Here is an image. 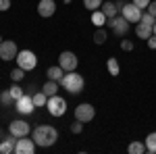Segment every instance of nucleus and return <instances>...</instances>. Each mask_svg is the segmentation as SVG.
Returning a JSON list of instances; mask_svg holds the SVG:
<instances>
[{"instance_id": "1", "label": "nucleus", "mask_w": 156, "mask_h": 154, "mask_svg": "<svg viewBox=\"0 0 156 154\" xmlns=\"http://www.w3.org/2000/svg\"><path fill=\"white\" fill-rule=\"evenodd\" d=\"M31 138H34V142H36L37 146L48 148L52 144H56L58 131H56V127H52V125H37L36 129L31 131Z\"/></svg>"}, {"instance_id": "2", "label": "nucleus", "mask_w": 156, "mask_h": 154, "mask_svg": "<svg viewBox=\"0 0 156 154\" xmlns=\"http://www.w3.org/2000/svg\"><path fill=\"white\" fill-rule=\"evenodd\" d=\"M60 85H62V90H67L69 94H79L81 90H83V77L79 75V73H75V71H69V73H65V77L60 79Z\"/></svg>"}, {"instance_id": "3", "label": "nucleus", "mask_w": 156, "mask_h": 154, "mask_svg": "<svg viewBox=\"0 0 156 154\" xmlns=\"http://www.w3.org/2000/svg\"><path fill=\"white\" fill-rule=\"evenodd\" d=\"M46 108H48V113L52 117H62L65 113H67V100L62 98V96H50L48 102H46Z\"/></svg>"}, {"instance_id": "4", "label": "nucleus", "mask_w": 156, "mask_h": 154, "mask_svg": "<svg viewBox=\"0 0 156 154\" xmlns=\"http://www.w3.org/2000/svg\"><path fill=\"white\" fill-rule=\"evenodd\" d=\"M106 27H110L117 36H127L129 34V29H131V25H129V21L123 17V15H117V17H110V19H106Z\"/></svg>"}, {"instance_id": "5", "label": "nucleus", "mask_w": 156, "mask_h": 154, "mask_svg": "<svg viewBox=\"0 0 156 154\" xmlns=\"http://www.w3.org/2000/svg\"><path fill=\"white\" fill-rule=\"evenodd\" d=\"M15 60H17V67H21V69H25V71L36 69V65H37V56L31 52V50H21Z\"/></svg>"}, {"instance_id": "6", "label": "nucleus", "mask_w": 156, "mask_h": 154, "mask_svg": "<svg viewBox=\"0 0 156 154\" xmlns=\"http://www.w3.org/2000/svg\"><path fill=\"white\" fill-rule=\"evenodd\" d=\"M58 65L65 69V71H75L77 69V65H79V59H77V54L71 52V50H65V52H60L58 56Z\"/></svg>"}, {"instance_id": "7", "label": "nucleus", "mask_w": 156, "mask_h": 154, "mask_svg": "<svg viewBox=\"0 0 156 154\" xmlns=\"http://www.w3.org/2000/svg\"><path fill=\"white\" fill-rule=\"evenodd\" d=\"M17 54H19L17 44H15L12 40H2V44H0V59L9 63V60H15V59H17Z\"/></svg>"}, {"instance_id": "8", "label": "nucleus", "mask_w": 156, "mask_h": 154, "mask_svg": "<svg viewBox=\"0 0 156 154\" xmlns=\"http://www.w3.org/2000/svg\"><path fill=\"white\" fill-rule=\"evenodd\" d=\"M94 117H96V108L92 104H87V102H83V104H79L75 108V119L81 121V123H90Z\"/></svg>"}, {"instance_id": "9", "label": "nucleus", "mask_w": 156, "mask_h": 154, "mask_svg": "<svg viewBox=\"0 0 156 154\" xmlns=\"http://www.w3.org/2000/svg\"><path fill=\"white\" fill-rule=\"evenodd\" d=\"M121 15H123L129 23H140V19H142V9H140V6H135L133 2H129V4H123Z\"/></svg>"}, {"instance_id": "10", "label": "nucleus", "mask_w": 156, "mask_h": 154, "mask_svg": "<svg viewBox=\"0 0 156 154\" xmlns=\"http://www.w3.org/2000/svg\"><path fill=\"white\" fill-rule=\"evenodd\" d=\"M36 146H37V144L34 142V138L23 135V138H19V140H17L15 152H17V154H34V152H36Z\"/></svg>"}, {"instance_id": "11", "label": "nucleus", "mask_w": 156, "mask_h": 154, "mask_svg": "<svg viewBox=\"0 0 156 154\" xmlns=\"http://www.w3.org/2000/svg\"><path fill=\"white\" fill-rule=\"evenodd\" d=\"M15 108H17V113H21V115H31V113L36 110V104H34L31 96L23 94L19 100H15Z\"/></svg>"}, {"instance_id": "12", "label": "nucleus", "mask_w": 156, "mask_h": 154, "mask_svg": "<svg viewBox=\"0 0 156 154\" xmlns=\"http://www.w3.org/2000/svg\"><path fill=\"white\" fill-rule=\"evenodd\" d=\"M29 123H25V121H11V125H9V133L12 135H17V138H23V135H29Z\"/></svg>"}, {"instance_id": "13", "label": "nucleus", "mask_w": 156, "mask_h": 154, "mask_svg": "<svg viewBox=\"0 0 156 154\" xmlns=\"http://www.w3.org/2000/svg\"><path fill=\"white\" fill-rule=\"evenodd\" d=\"M54 13H56V2L54 0H40V4H37V15L40 17L48 19Z\"/></svg>"}, {"instance_id": "14", "label": "nucleus", "mask_w": 156, "mask_h": 154, "mask_svg": "<svg viewBox=\"0 0 156 154\" xmlns=\"http://www.w3.org/2000/svg\"><path fill=\"white\" fill-rule=\"evenodd\" d=\"M17 135H12V133H9L4 140H0V152L2 154H11L15 152V146H17Z\"/></svg>"}, {"instance_id": "15", "label": "nucleus", "mask_w": 156, "mask_h": 154, "mask_svg": "<svg viewBox=\"0 0 156 154\" xmlns=\"http://www.w3.org/2000/svg\"><path fill=\"white\" fill-rule=\"evenodd\" d=\"M65 69L60 67V65H54V67H50L48 71H46V75H48V79H52V81H58L60 83V79L65 77Z\"/></svg>"}, {"instance_id": "16", "label": "nucleus", "mask_w": 156, "mask_h": 154, "mask_svg": "<svg viewBox=\"0 0 156 154\" xmlns=\"http://www.w3.org/2000/svg\"><path fill=\"white\" fill-rule=\"evenodd\" d=\"M152 27H154V25H146V23H142V21H140V23H137V27H135V34H137V38H140V40H148V38L154 34V31H152Z\"/></svg>"}, {"instance_id": "17", "label": "nucleus", "mask_w": 156, "mask_h": 154, "mask_svg": "<svg viewBox=\"0 0 156 154\" xmlns=\"http://www.w3.org/2000/svg\"><path fill=\"white\" fill-rule=\"evenodd\" d=\"M102 13L106 15V19H110V17H117V15H119V6H117L112 0H106V4L102 2Z\"/></svg>"}, {"instance_id": "18", "label": "nucleus", "mask_w": 156, "mask_h": 154, "mask_svg": "<svg viewBox=\"0 0 156 154\" xmlns=\"http://www.w3.org/2000/svg\"><path fill=\"white\" fill-rule=\"evenodd\" d=\"M58 85H60L58 81H52V79H48V81L42 85V92L48 96V98H50V96H56V94H58Z\"/></svg>"}, {"instance_id": "19", "label": "nucleus", "mask_w": 156, "mask_h": 154, "mask_svg": "<svg viewBox=\"0 0 156 154\" xmlns=\"http://www.w3.org/2000/svg\"><path fill=\"white\" fill-rule=\"evenodd\" d=\"M92 23L96 25V27H104V25H106V15L102 13V9L92 11Z\"/></svg>"}, {"instance_id": "20", "label": "nucleus", "mask_w": 156, "mask_h": 154, "mask_svg": "<svg viewBox=\"0 0 156 154\" xmlns=\"http://www.w3.org/2000/svg\"><path fill=\"white\" fill-rule=\"evenodd\" d=\"M146 152L156 154V131L148 133V138H146Z\"/></svg>"}, {"instance_id": "21", "label": "nucleus", "mask_w": 156, "mask_h": 154, "mask_svg": "<svg viewBox=\"0 0 156 154\" xmlns=\"http://www.w3.org/2000/svg\"><path fill=\"white\" fill-rule=\"evenodd\" d=\"M31 100H34V104L37 106H46V102H48V96L44 94V92H36V94L31 96Z\"/></svg>"}, {"instance_id": "22", "label": "nucleus", "mask_w": 156, "mask_h": 154, "mask_svg": "<svg viewBox=\"0 0 156 154\" xmlns=\"http://www.w3.org/2000/svg\"><path fill=\"white\" fill-rule=\"evenodd\" d=\"M106 69H108V73H110L112 77H117V75H119V60L117 59H108L106 60Z\"/></svg>"}, {"instance_id": "23", "label": "nucleus", "mask_w": 156, "mask_h": 154, "mask_svg": "<svg viewBox=\"0 0 156 154\" xmlns=\"http://www.w3.org/2000/svg\"><path fill=\"white\" fill-rule=\"evenodd\" d=\"M127 150H129V154H144L146 152V144H142V142H131Z\"/></svg>"}, {"instance_id": "24", "label": "nucleus", "mask_w": 156, "mask_h": 154, "mask_svg": "<svg viewBox=\"0 0 156 154\" xmlns=\"http://www.w3.org/2000/svg\"><path fill=\"white\" fill-rule=\"evenodd\" d=\"M15 102V98L11 96V90H4V92H0V104L2 106H9Z\"/></svg>"}, {"instance_id": "25", "label": "nucleus", "mask_w": 156, "mask_h": 154, "mask_svg": "<svg viewBox=\"0 0 156 154\" xmlns=\"http://www.w3.org/2000/svg\"><path fill=\"white\" fill-rule=\"evenodd\" d=\"M108 40V34H106V29H102V27H98L96 29V34H94V42L96 44H104Z\"/></svg>"}, {"instance_id": "26", "label": "nucleus", "mask_w": 156, "mask_h": 154, "mask_svg": "<svg viewBox=\"0 0 156 154\" xmlns=\"http://www.w3.org/2000/svg\"><path fill=\"white\" fill-rule=\"evenodd\" d=\"M83 6L87 11H98L102 6V0H83Z\"/></svg>"}, {"instance_id": "27", "label": "nucleus", "mask_w": 156, "mask_h": 154, "mask_svg": "<svg viewBox=\"0 0 156 154\" xmlns=\"http://www.w3.org/2000/svg\"><path fill=\"white\" fill-rule=\"evenodd\" d=\"M23 75H25V69L17 67V69H12V71H11V79H12L15 83H19L21 79H23Z\"/></svg>"}, {"instance_id": "28", "label": "nucleus", "mask_w": 156, "mask_h": 154, "mask_svg": "<svg viewBox=\"0 0 156 154\" xmlns=\"http://www.w3.org/2000/svg\"><path fill=\"white\" fill-rule=\"evenodd\" d=\"M9 90H11V96H12V98H15V100H19V98L23 96V88H19L17 83H15L12 88H9Z\"/></svg>"}, {"instance_id": "29", "label": "nucleus", "mask_w": 156, "mask_h": 154, "mask_svg": "<svg viewBox=\"0 0 156 154\" xmlns=\"http://www.w3.org/2000/svg\"><path fill=\"white\" fill-rule=\"evenodd\" d=\"M142 23H146V25H154L156 23V17H152L150 13H142V19H140Z\"/></svg>"}, {"instance_id": "30", "label": "nucleus", "mask_w": 156, "mask_h": 154, "mask_svg": "<svg viewBox=\"0 0 156 154\" xmlns=\"http://www.w3.org/2000/svg\"><path fill=\"white\" fill-rule=\"evenodd\" d=\"M71 131H73V133H81V131H83V123L75 119V123L71 125Z\"/></svg>"}, {"instance_id": "31", "label": "nucleus", "mask_w": 156, "mask_h": 154, "mask_svg": "<svg viewBox=\"0 0 156 154\" xmlns=\"http://www.w3.org/2000/svg\"><path fill=\"white\" fill-rule=\"evenodd\" d=\"M121 48H123L125 52H131L133 50V42L131 40H121Z\"/></svg>"}, {"instance_id": "32", "label": "nucleus", "mask_w": 156, "mask_h": 154, "mask_svg": "<svg viewBox=\"0 0 156 154\" xmlns=\"http://www.w3.org/2000/svg\"><path fill=\"white\" fill-rule=\"evenodd\" d=\"M133 4H135V6H140V9H148L150 0H133Z\"/></svg>"}, {"instance_id": "33", "label": "nucleus", "mask_w": 156, "mask_h": 154, "mask_svg": "<svg viewBox=\"0 0 156 154\" xmlns=\"http://www.w3.org/2000/svg\"><path fill=\"white\" fill-rule=\"evenodd\" d=\"M148 13H150L152 17H156V0H150V4H148Z\"/></svg>"}, {"instance_id": "34", "label": "nucleus", "mask_w": 156, "mask_h": 154, "mask_svg": "<svg viewBox=\"0 0 156 154\" xmlns=\"http://www.w3.org/2000/svg\"><path fill=\"white\" fill-rule=\"evenodd\" d=\"M148 48H152V50H156V36L152 34V36L148 38Z\"/></svg>"}, {"instance_id": "35", "label": "nucleus", "mask_w": 156, "mask_h": 154, "mask_svg": "<svg viewBox=\"0 0 156 154\" xmlns=\"http://www.w3.org/2000/svg\"><path fill=\"white\" fill-rule=\"evenodd\" d=\"M11 9V0H0V11H9Z\"/></svg>"}, {"instance_id": "36", "label": "nucleus", "mask_w": 156, "mask_h": 154, "mask_svg": "<svg viewBox=\"0 0 156 154\" xmlns=\"http://www.w3.org/2000/svg\"><path fill=\"white\" fill-rule=\"evenodd\" d=\"M4 138H6V133H4V131L0 129V140H4Z\"/></svg>"}, {"instance_id": "37", "label": "nucleus", "mask_w": 156, "mask_h": 154, "mask_svg": "<svg viewBox=\"0 0 156 154\" xmlns=\"http://www.w3.org/2000/svg\"><path fill=\"white\" fill-rule=\"evenodd\" d=\"M152 31H154V36H156V23H154V27H152Z\"/></svg>"}, {"instance_id": "38", "label": "nucleus", "mask_w": 156, "mask_h": 154, "mask_svg": "<svg viewBox=\"0 0 156 154\" xmlns=\"http://www.w3.org/2000/svg\"><path fill=\"white\" fill-rule=\"evenodd\" d=\"M0 44H2V36H0Z\"/></svg>"}]
</instances>
